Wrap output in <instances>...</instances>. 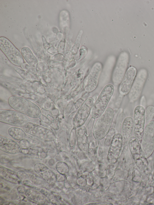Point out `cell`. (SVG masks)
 Returning a JSON list of instances; mask_svg holds the SVG:
<instances>
[{
	"instance_id": "9",
	"label": "cell",
	"mask_w": 154,
	"mask_h": 205,
	"mask_svg": "<svg viewBox=\"0 0 154 205\" xmlns=\"http://www.w3.org/2000/svg\"><path fill=\"white\" fill-rule=\"evenodd\" d=\"M102 65L99 62L95 63L83 82L84 90L88 93L94 91L97 87L102 71Z\"/></svg>"
},
{
	"instance_id": "25",
	"label": "cell",
	"mask_w": 154,
	"mask_h": 205,
	"mask_svg": "<svg viewBox=\"0 0 154 205\" xmlns=\"http://www.w3.org/2000/svg\"><path fill=\"white\" fill-rule=\"evenodd\" d=\"M57 171L62 175L66 174L68 172L69 168L67 165L64 162H60L56 166Z\"/></svg>"
},
{
	"instance_id": "8",
	"label": "cell",
	"mask_w": 154,
	"mask_h": 205,
	"mask_svg": "<svg viewBox=\"0 0 154 205\" xmlns=\"http://www.w3.org/2000/svg\"><path fill=\"white\" fill-rule=\"evenodd\" d=\"M148 76L147 70L140 69L137 74L131 89L128 93L130 102H133L140 97Z\"/></svg>"
},
{
	"instance_id": "2",
	"label": "cell",
	"mask_w": 154,
	"mask_h": 205,
	"mask_svg": "<svg viewBox=\"0 0 154 205\" xmlns=\"http://www.w3.org/2000/svg\"><path fill=\"white\" fill-rule=\"evenodd\" d=\"M114 115L113 109L108 107L97 118L93 129V135L95 139L101 140L107 135L111 129Z\"/></svg>"
},
{
	"instance_id": "35",
	"label": "cell",
	"mask_w": 154,
	"mask_h": 205,
	"mask_svg": "<svg viewBox=\"0 0 154 205\" xmlns=\"http://www.w3.org/2000/svg\"><path fill=\"white\" fill-rule=\"evenodd\" d=\"M57 51V50L53 47H50L48 50V52L50 54L52 55L56 54Z\"/></svg>"
},
{
	"instance_id": "29",
	"label": "cell",
	"mask_w": 154,
	"mask_h": 205,
	"mask_svg": "<svg viewBox=\"0 0 154 205\" xmlns=\"http://www.w3.org/2000/svg\"><path fill=\"white\" fill-rule=\"evenodd\" d=\"M63 55L60 53L54 55L51 58L52 60L54 62H60L63 60Z\"/></svg>"
},
{
	"instance_id": "24",
	"label": "cell",
	"mask_w": 154,
	"mask_h": 205,
	"mask_svg": "<svg viewBox=\"0 0 154 205\" xmlns=\"http://www.w3.org/2000/svg\"><path fill=\"white\" fill-rule=\"evenodd\" d=\"M145 126L152 121L154 117V106L150 105L145 109Z\"/></svg>"
},
{
	"instance_id": "30",
	"label": "cell",
	"mask_w": 154,
	"mask_h": 205,
	"mask_svg": "<svg viewBox=\"0 0 154 205\" xmlns=\"http://www.w3.org/2000/svg\"><path fill=\"white\" fill-rule=\"evenodd\" d=\"M79 35H78L77 40L75 42V44L73 46L72 49V54H75L78 52L79 49V47L80 45V39L78 40L79 38Z\"/></svg>"
},
{
	"instance_id": "34",
	"label": "cell",
	"mask_w": 154,
	"mask_h": 205,
	"mask_svg": "<svg viewBox=\"0 0 154 205\" xmlns=\"http://www.w3.org/2000/svg\"><path fill=\"white\" fill-rule=\"evenodd\" d=\"M94 119V118H91L89 123L88 124L87 128H86L87 134H89L92 130V127H93V123L94 121V120H93Z\"/></svg>"
},
{
	"instance_id": "17",
	"label": "cell",
	"mask_w": 154,
	"mask_h": 205,
	"mask_svg": "<svg viewBox=\"0 0 154 205\" xmlns=\"http://www.w3.org/2000/svg\"><path fill=\"white\" fill-rule=\"evenodd\" d=\"M0 149L8 154H16L20 152L21 148L19 144L13 140L0 136Z\"/></svg>"
},
{
	"instance_id": "15",
	"label": "cell",
	"mask_w": 154,
	"mask_h": 205,
	"mask_svg": "<svg viewBox=\"0 0 154 205\" xmlns=\"http://www.w3.org/2000/svg\"><path fill=\"white\" fill-rule=\"evenodd\" d=\"M137 74L135 67L131 66L127 70L125 75L119 85V91L122 95H125L129 92Z\"/></svg>"
},
{
	"instance_id": "37",
	"label": "cell",
	"mask_w": 154,
	"mask_h": 205,
	"mask_svg": "<svg viewBox=\"0 0 154 205\" xmlns=\"http://www.w3.org/2000/svg\"><path fill=\"white\" fill-rule=\"evenodd\" d=\"M87 205H112V204H111L110 203H106V202H99V203H91L89 204H87Z\"/></svg>"
},
{
	"instance_id": "5",
	"label": "cell",
	"mask_w": 154,
	"mask_h": 205,
	"mask_svg": "<svg viewBox=\"0 0 154 205\" xmlns=\"http://www.w3.org/2000/svg\"><path fill=\"white\" fill-rule=\"evenodd\" d=\"M0 122L15 127H23L30 122L29 117L15 110L1 109Z\"/></svg>"
},
{
	"instance_id": "20",
	"label": "cell",
	"mask_w": 154,
	"mask_h": 205,
	"mask_svg": "<svg viewBox=\"0 0 154 205\" xmlns=\"http://www.w3.org/2000/svg\"><path fill=\"white\" fill-rule=\"evenodd\" d=\"M25 194L28 198L38 203L44 204L48 202L43 194L34 189H27L25 191Z\"/></svg>"
},
{
	"instance_id": "19",
	"label": "cell",
	"mask_w": 154,
	"mask_h": 205,
	"mask_svg": "<svg viewBox=\"0 0 154 205\" xmlns=\"http://www.w3.org/2000/svg\"><path fill=\"white\" fill-rule=\"evenodd\" d=\"M0 176L2 179L14 183H18L20 181L17 176V173L1 166L0 167Z\"/></svg>"
},
{
	"instance_id": "22",
	"label": "cell",
	"mask_w": 154,
	"mask_h": 205,
	"mask_svg": "<svg viewBox=\"0 0 154 205\" xmlns=\"http://www.w3.org/2000/svg\"><path fill=\"white\" fill-rule=\"evenodd\" d=\"M9 134L14 139L21 140L25 139L27 137L25 131L17 127H12L8 129Z\"/></svg>"
},
{
	"instance_id": "1",
	"label": "cell",
	"mask_w": 154,
	"mask_h": 205,
	"mask_svg": "<svg viewBox=\"0 0 154 205\" xmlns=\"http://www.w3.org/2000/svg\"><path fill=\"white\" fill-rule=\"evenodd\" d=\"M8 103L14 110L29 117L36 118L40 117L41 111L39 107L29 100L17 96H12L8 99Z\"/></svg>"
},
{
	"instance_id": "16",
	"label": "cell",
	"mask_w": 154,
	"mask_h": 205,
	"mask_svg": "<svg viewBox=\"0 0 154 205\" xmlns=\"http://www.w3.org/2000/svg\"><path fill=\"white\" fill-rule=\"evenodd\" d=\"M34 169L36 173L48 184L53 185L56 182L57 177L55 174L43 164H36Z\"/></svg>"
},
{
	"instance_id": "32",
	"label": "cell",
	"mask_w": 154,
	"mask_h": 205,
	"mask_svg": "<svg viewBox=\"0 0 154 205\" xmlns=\"http://www.w3.org/2000/svg\"><path fill=\"white\" fill-rule=\"evenodd\" d=\"M19 143L20 148H27L29 147L30 145L28 141L25 139L20 140Z\"/></svg>"
},
{
	"instance_id": "10",
	"label": "cell",
	"mask_w": 154,
	"mask_h": 205,
	"mask_svg": "<svg viewBox=\"0 0 154 205\" xmlns=\"http://www.w3.org/2000/svg\"><path fill=\"white\" fill-rule=\"evenodd\" d=\"M94 102L92 97H90L86 99L79 108L73 118V127L77 128L83 125L91 113Z\"/></svg>"
},
{
	"instance_id": "4",
	"label": "cell",
	"mask_w": 154,
	"mask_h": 205,
	"mask_svg": "<svg viewBox=\"0 0 154 205\" xmlns=\"http://www.w3.org/2000/svg\"><path fill=\"white\" fill-rule=\"evenodd\" d=\"M0 49L13 65L21 66L24 64V59L20 51L6 37H0Z\"/></svg>"
},
{
	"instance_id": "28",
	"label": "cell",
	"mask_w": 154,
	"mask_h": 205,
	"mask_svg": "<svg viewBox=\"0 0 154 205\" xmlns=\"http://www.w3.org/2000/svg\"><path fill=\"white\" fill-rule=\"evenodd\" d=\"M51 64L54 68L58 69L62 72L64 69V65L62 63L53 62L51 63Z\"/></svg>"
},
{
	"instance_id": "38",
	"label": "cell",
	"mask_w": 154,
	"mask_h": 205,
	"mask_svg": "<svg viewBox=\"0 0 154 205\" xmlns=\"http://www.w3.org/2000/svg\"><path fill=\"white\" fill-rule=\"evenodd\" d=\"M153 174H154V173H153Z\"/></svg>"
},
{
	"instance_id": "13",
	"label": "cell",
	"mask_w": 154,
	"mask_h": 205,
	"mask_svg": "<svg viewBox=\"0 0 154 205\" xmlns=\"http://www.w3.org/2000/svg\"><path fill=\"white\" fill-rule=\"evenodd\" d=\"M26 133L45 141L53 140L55 136L50 130L38 125L29 122L23 127Z\"/></svg>"
},
{
	"instance_id": "23",
	"label": "cell",
	"mask_w": 154,
	"mask_h": 205,
	"mask_svg": "<svg viewBox=\"0 0 154 205\" xmlns=\"http://www.w3.org/2000/svg\"><path fill=\"white\" fill-rule=\"evenodd\" d=\"M28 179L35 185L40 187H45L48 183L41 176L35 174H30Z\"/></svg>"
},
{
	"instance_id": "14",
	"label": "cell",
	"mask_w": 154,
	"mask_h": 205,
	"mask_svg": "<svg viewBox=\"0 0 154 205\" xmlns=\"http://www.w3.org/2000/svg\"><path fill=\"white\" fill-rule=\"evenodd\" d=\"M122 146V139L121 133H115L111 142L107 155V159L109 163H114L117 162Z\"/></svg>"
},
{
	"instance_id": "33",
	"label": "cell",
	"mask_w": 154,
	"mask_h": 205,
	"mask_svg": "<svg viewBox=\"0 0 154 205\" xmlns=\"http://www.w3.org/2000/svg\"><path fill=\"white\" fill-rule=\"evenodd\" d=\"M74 103V101L73 100L70 101L66 107L65 113L67 115L70 114L72 108L73 106Z\"/></svg>"
},
{
	"instance_id": "18",
	"label": "cell",
	"mask_w": 154,
	"mask_h": 205,
	"mask_svg": "<svg viewBox=\"0 0 154 205\" xmlns=\"http://www.w3.org/2000/svg\"><path fill=\"white\" fill-rule=\"evenodd\" d=\"M133 130V119L130 117L126 118L122 123L121 133L122 138L123 146H125L128 142L131 137Z\"/></svg>"
},
{
	"instance_id": "21",
	"label": "cell",
	"mask_w": 154,
	"mask_h": 205,
	"mask_svg": "<svg viewBox=\"0 0 154 205\" xmlns=\"http://www.w3.org/2000/svg\"><path fill=\"white\" fill-rule=\"evenodd\" d=\"M20 52L27 64L35 68L38 63V61L30 49L27 47H24L21 49Z\"/></svg>"
},
{
	"instance_id": "6",
	"label": "cell",
	"mask_w": 154,
	"mask_h": 205,
	"mask_svg": "<svg viewBox=\"0 0 154 205\" xmlns=\"http://www.w3.org/2000/svg\"><path fill=\"white\" fill-rule=\"evenodd\" d=\"M142 153L146 158H148L154 151V121L149 122L144 130L140 144Z\"/></svg>"
},
{
	"instance_id": "27",
	"label": "cell",
	"mask_w": 154,
	"mask_h": 205,
	"mask_svg": "<svg viewBox=\"0 0 154 205\" xmlns=\"http://www.w3.org/2000/svg\"><path fill=\"white\" fill-rule=\"evenodd\" d=\"M35 68L37 72L41 73H45L48 70V66L45 63L43 62L38 63Z\"/></svg>"
},
{
	"instance_id": "3",
	"label": "cell",
	"mask_w": 154,
	"mask_h": 205,
	"mask_svg": "<svg viewBox=\"0 0 154 205\" xmlns=\"http://www.w3.org/2000/svg\"><path fill=\"white\" fill-rule=\"evenodd\" d=\"M114 92V87L111 84L106 85L103 89L92 108V118H97L105 111Z\"/></svg>"
},
{
	"instance_id": "12",
	"label": "cell",
	"mask_w": 154,
	"mask_h": 205,
	"mask_svg": "<svg viewBox=\"0 0 154 205\" xmlns=\"http://www.w3.org/2000/svg\"><path fill=\"white\" fill-rule=\"evenodd\" d=\"M128 144L131 154L137 166L140 170H144L148 166V162L142 153L138 140L135 136H131Z\"/></svg>"
},
{
	"instance_id": "7",
	"label": "cell",
	"mask_w": 154,
	"mask_h": 205,
	"mask_svg": "<svg viewBox=\"0 0 154 205\" xmlns=\"http://www.w3.org/2000/svg\"><path fill=\"white\" fill-rule=\"evenodd\" d=\"M129 60V55L126 51L122 52L118 58L113 72L112 81L115 86L121 83L127 70Z\"/></svg>"
},
{
	"instance_id": "31",
	"label": "cell",
	"mask_w": 154,
	"mask_h": 205,
	"mask_svg": "<svg viewBox=\"0 0 154 205\" xmlns=\"http://www.w3.org/2000/svg\"><path fill=\"white\" fill-rule=\"evenodd\" d=\"M17 175L20 180H24L28 179V176L27 174L23 171H19L17 173Z\"/></svg>"
},
{
	"instance_id": "11",
	"label": "cell",
	"mask_w": 154,
	"mask_h": 205,
	"mask_svg": "<svg viewBox=\"0 0 154 205\" xmlns=\"http://www.w3.org/2000/svg\"><path fill=\"white\" fill-rule=\"evenodd\" d=\"M145 109L139 105L134 109V112L133 133L141 144L145 126Z\"/></svg>"
},
{
	"instance_id": "26",
	"label": "cell",
	"mask_w": 154,
	"mask_h": 205,
	"mask_svg": "<svg viewBox=\"0 0 154 205\" xmlns=\"http://www.w3.org/2000/svg\"><path fill=\"white\" fill-rule=\"evenodd\" d=\"M89 95V93L85 91L74 103L73 106L76 109L79 108L83 104Z\"/></svg>"
},
{
	"instance_id": "36",
	"label": "cell",
	"mask_w": 154,
	"mask_h": 205,
	"mask_svg": "<svg viewBox=\"0 0 154 205\" xmlns=\"http://www.w3.org/2000/svg\"><path fill=\"white\" fill-rule=\"evenodd\" d=\"M140 102L141 105L140 106H143L145 109L146 105V100L144 96H143L142 97Z\"/></svg>"
}]
</instances>
